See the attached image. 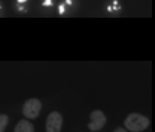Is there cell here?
Instances as JSON below:
<instances>
[{
  "label": "cell",
  "mask_w": 155,
  "mask_h": 132,
  "mask_svg": "<svg viewBox=\"0 0 155 132\" xmlns=\"http://www.w3.org/2000/svg\"><path fill=\"white\" fill-rule=\"evenodd\" d=\"M40 110H42V102L38 98H28L22 105V114L28 120L38 119L39 114H40Z\"/></svg>",
  "instance_id": "2"
},
{
  "label": "cell",
  "mask_w": 155,
  "mask_h": 132,
  "mask_svg": "<svg viewBox=\"0 0 155 132\" xmlns=\"http://www.w3.org/2000/svg\"><path fill=\"white\" fill-rule=\"evenodd\" d=\"M151 126L149 117L140 113H130L124 119V128L128 132H143Z\"/></svg>",
  "instance_id": "1"
},
{
  "label": "cell",
  "mask_w": 155,
  "mask_h": 132,
  "mask_svg": "<svg viewBox=\"0 0 155 132\" xmlns=\"http://www.w3.org/2000/svg\"><path fill=\"white\" fill-rule=\"evenodd\" d=\"M121 9H122V5H121L118 0H110V2L107 3V6H106V11H107V12H112V14H114V12H119Z\"/></svg>",
  "instance_id": "6"
},
{
  "label": "cell",
  "mask_w": 155,
  "mask_h": 132,
  "mask_svg": "<svg viewBox=\"0 0 155 132\" xmlns=\"http://www.w3.org/2000/svg\"><path fill=\"white\" fill-rule=\"evenodd\" d=\"M114 132H128V131H127L125 128H121V126H119V128H116Z\"/></svg>",
  "instance_id": "10"
},
{
  "label": "cell",
  "mask_w": 155,
  "mask_h": 132,
  "mask_svg": "<svg viewBox=\"0 0 155 132\" xmlns=\"http://www.w3.org/2000/svg\"><path fill=\"white\" fill-rule=\"evenodd\" d=\"M14 132H35V125L28 119H22V120L17 122Z\"/></svg>",
  "instance_id": "5"
},
{
  "label": "cell",
  "mask_w": 155,
  "mask_h": 132,
  "mask_svg": "<svg viewBox=\"0 0 155 132\" xmlns=\"http://www.w3.org/2000/svg\"><path fill=\"white\" fill-rule=\"evenodd\" d=\"M28 0H15V8L19 12H25L28 9Z\"/></svg>",
  "instance_id": "7"
},
{
  "label": "cell",
  "mask_w": 155,
  "mask_h": 132,
  "mask_svg": "<svg viewBox=\"0 0 155 132\" xmlns=\"http://www.w3.org/2000/svg\"><path fill=\"white\" fill-rule=\"evenodd\" d=\"M9 123V117L8 114H0V132H5Z\"/></svg>",
  "instance_id": "8"
},
{
  "label": "cell",
  "mask_w": 155,
  "mask_h": 132,
  "mask_svg": "<svg viewBox=\"0 0 155 132\" xmlns=\"http://www.w3.org/2000/svg\"><path fill=\"white\" fill-rule=\"evenodd\" d=\"M45 129H46V132H61V129H63V116L58 112H51L46 117Z\"/></svg>",
  "instance_id": "4"
},
{
  "label": "cell",
  "mask_w": 155,
  "mask_h": 132,
  "mask_svg": "<svg viewBox=\"0 0 155 132\" xmlns=\"http://www.w3.org/2000/svg\"><path fill=\"white\" fill-rule=\"evenodd\" d=\"M42 5H43V8H52L54 6V0H43Z\"/></svg>",
  "instance_id": "9"
},
{
  "label": "cell",
  "mask_w": 155,
  "mask_h": 132,
  "mask_svg": "<svg viewBox=\"0 0 155 132\" xmlns=\"http://www.w3.org/2000/svg\"><path fill=\"white\" fill-rule=\"evenodd\" d=\"M2 8H3V6H2V3H0V11H2Z\"/></svg>",
  "instance_id": "11"
},
{
  "label": "cell",
  "mask_w": 155,
  "mask_h": 132,
  "mask_svg": "<svg viewBox=\"0 0 155 132\" xmlns=\"http://www.w3.org/2000/svg\"><path fill=\"white\" fill-rule=\"evenodd\" d=\"M106 122H107L106 114L103 113L101 110H94V112H91V114H90L88 129H90V131H93V132L100 131V129H103V128H104Z\"/></svg>",
  "instance_id": "3"
}]
</instances>
